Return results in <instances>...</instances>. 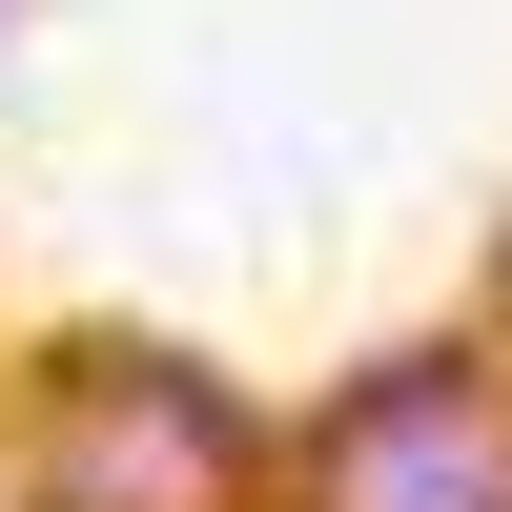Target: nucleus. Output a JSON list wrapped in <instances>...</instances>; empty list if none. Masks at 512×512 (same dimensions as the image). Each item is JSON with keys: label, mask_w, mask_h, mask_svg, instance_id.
<instances>
[{"label": "nucleus", "mask_w": 512, "mask_h": 512, "mask_svg": "<svg viewBox=\"0 0 512 512\" xmlns=\"http://www.w3.org/2000/svg\"><path fill=\"white\" fill-rule=\"evenodd\" d=\"M0 512H287V431H267L205 349L82 328V349H41V369H21Z\"/></svg>", "instance_id": "1"}, {"label": "nucleus", "mask_w": 512, "mask_h": 512, "mask_svg": "<svg viewBox=\"0 0 512 512\" xmlns=\"http://www.w3.org/2000/svg\"><path fill=\"white\" fill-rule=\"evenodd\" d=\"M287 512H512V328H431L308 390Z\"/></svg>", "instance_id": "2"}, {"label": "nucleus", "mask_w": 512, "mask_h": 512, "mask_svg": "<svg viewBox=\"0 0 512 512\" xmlns=\"http://www.w3.org/2000/svg\"><path fill=\"white\" fill-rule=\"evenodd\" d=\"M492 328H512V226H492Z\"/></svg>", "instance_id": "3"}]
</instances>
